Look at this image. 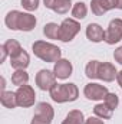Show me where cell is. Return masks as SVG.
Wrapping results in <instances>:
<instances>
[{
    "label": "cell",
    "mask_w": 122,
    "mask_h": 124,
    "mask_svg": "<svg viewBox=\"0 0 122 124\" xmlns=\"http://www.w3.org/2000/svg\"><path fill=\"white\" fill-rule=\"evenodd\" d=\"M29 63H30V56H29V54H27L25 49H23L19 55L10 58V65H12V68H14V69H26V68L29 66Z\"/></svg>",
    "instance_id": "obj_13"
},
{
    "label": "cell",
    "mask_w": 122,
    "mask_h": 124,
    "mask_svg": "<svg viewBox=\"0 0 122 124\" xmlns=\"http://www.w3.org/2000/svg\"><path fill=\"white\" fill-rule=\"evenodd\" d=\"M0 52H1V56H0V63H1V62L6 61V58L9 56V54H7V51H6L4 45H1V46H0Z\"/></svg>",
    "instance_id": "obj_30"
},
{
    "label": "cell",
    "mask_w": 122,
    "mask_h": 124,
    "mask_svg": "<svg viewBox=\"0 0 122 124\" xmlns=\"http://www.w3.org/2000/svg\"><path fill=\"white\" fill-rule=\"evenodd\" d=\"M27 82H29V74L25 69H16L12 74V84L13 85L22 87V85H26Z\"/></svg>",
    "instance_id": "obj_17"
},
{
    "label": "cell",
    "mask_w": 122,
    "mask_h": 124,
    "mask_svg": "<svg viewBox=\"0 0 122 124\" xmlns=\"http://www.w3.org/2000/svg\"><path fill=\"white\" fill-rule=\"evenodd\" d=\"M116 81H118V85L122 88V71L118 72V75H116Z\"/></svg>",
    "instance_id": "obj_32"
},
{
    "label": "cell",
    "mask_w": 122,
    "mask_h": 124,
    "mask_svg": "<svg viewBox=\"0 0 122 124\" xmlns=\"http://www.w3.org/2000/svg\"><path fill=\"white\" fill-rule=\"evenodd\" d=\"M0 102L3 107L6 108H16L17 107V95L16 93H12V91H3L0 95Z\"/></svg>",
    "instance_id": "obj_14"
},
{
    "label": "cell",
    "mask_w": 122,
    "mask_h": 124,
    "mask_svg": "<svg viewBox=\"0 0 122 124\" xmlns=\"http://www.w3.org/2000/svg\"><path fill=\"white\" fill-rule=\"evenodd\" d=\"M114 59L118 62V63L122 65V46H119V48L115 49V52H114Z\"/></svg>",
    "instance_id": "obj_29"
},
{
    "label": "cell",
    "mask_w": 122,
    "mask_h": 124,
    "mask_svg": "<svg viewBox=\"0 0 122 124\" xmlns=\"http://www.w3.org/2000/svg\"><path fill=\"white\" fill-rule=\"evenodd\" d=\"M32 51L36 58L42 59L43 62H50V63L58 62L62 56L61 48H58L53 43L45 42V40H36L32 45Z\"/></svg>",
    "instance_id": "obj_1"
},
{
    "label": "cell",
    "mask_w": 122,
    "mask_h": 124,
    "mask_svg": "<svg viewBox=\"0 0 122 124\" xmlns=\"http://www.w3.org/2000/svg\"><path fill=\"white\" fill-rule=\"evenodd\" d=\"M91 9L95 16H103L106 12L116 9V0H92Z\"/></svg>",
    "instance_id": "obj_8"
},
{
    "label": "cell",
    "mask_w": 122,
    "mask_h": 124,
    "mask_svg": "<svg viewBox=\"0 0 122 124\" xmlns=\"http://www.w3.org/2000/svg\"><path fill=\"white\" fill-rule=\"evenodd\" d=\"M43 3H45V6H46L47 9H50V10H52V6H53L55 0H43Z\"/></svg>",
    "instance_id": "obj_31"
},
{
    "label": "cell",
    "mask_w": 122,
    "mask_h": 124,
    "mask_svg": "<svg viewBox=\"0 0 122 124\" xmlns=\"http://www.w3.org/2000/svg\"><path fill=\"white\" fill-rule=\"evenodd\" d=\"M85 123V117L83 113L81 110H72L68 113V116L65 117V120L62 124H83Z\"/></svg>",
    "instance_id": "obj_16"
},
{
    "label": "cell",
    "mask_w": 122,
    "mask_h": 124,
    "mask_svg": "<svg viewBox=\"0 0 122 124\" xmlns=\"http://www.w3.org/2000/svg\"><path fill=\"white\" fill-rule=\"evenodd\" d=\"M19 16H20V12L19 10H12L6 15L4 17V23L6 26L10 29V31H17V20H19Z\"/></svg>",
    "instance_id": "obj_22"
},
{
    "label": "cell",
    "mask_w": 122,
    "mask_h": 124,
    "mask_svg": "<svg viewBox=\"0 0 122 124\" xmlns=\"http://www.w3.org/2000/svg\"><path fill=\"white\" fill-rule=\"evenodd\" d=\"M86 38L93 43H99L105 40V31L98 23H89L86 26Z\"/></svg>",
    "instance_id": "obj_11"
},
{
    "label": "cell",
    "mask_w": 122,
    "mask_h": 124,
    "mask_svg": "<svg viewBox=\"0 0 122 124\" xmlns=\"http://www.w3.org/2000/svg\"><path fill=\"white\" fill-rule=\"evenodd\" d=\"M59 31H61V25L58 23H46L43 26V33L47 39H59Z\"/></svg>",
    "instance_id": "obj_20"
},
{
    "label": "cell",
    "mask_w": 122,
    "mask_h": 124,
    "mask_svg": "<svg viewBox=\"0 0 122 124\" xmlns=\"http://www.w3.org/2000/svg\"><path fill=\"white\" fill-rule=\"evenodd\" d=\"M86 13H88V7H86L85 3L78 1V3L73 4V7H72V16L75 19H81L82 20V19L86 17Z\"/></svg>",
    "instance_id": "obj_24"
},
{
    "label": "cell",
    "mask_w": 122,
    "mask_h": 124,
    "mask_svg": "<svg viewBox=\"0 0 122 124\" xmlns=\"http://www.w3.org/2000/svg\"><path fill=\"white\" fill-rule=\"evenodd\" d=\"M17 95V105L19 107H23V108H29L32 105H34V101H36V93L34 90L32 88L30 85H22L17 88L16 91Z\"/></svg>",
    "instance_id": "obj_6"
},
{
    "label": "cell",
    "mask_w": 122,
    "mask_h": 124,
    "mask_svg": "<svg viewBox=\"0 0 122 124\" xmlns=\"http://www.w3.org/2000/svg\"><path fill=\"white\" fill-rule=\"evenodd\" d=\"M108 88L105 85L96 84V82H89L88 85H85L83 88V95L88 100H93V101H99V100H105V97L108 95Z\"/></svg>",
    "instance_id": "obj_7"
},
{
    "label": "cell",
    "mask_w": 122,
    "mask_h": 124,
    "mask_svg": "<svg viewBox=\"0 0 122 124\" xmlns=\"http://www.w3.org/2000/svg\"><path fill=\"white\" fill-rule=\"evenodd\" d=\"M81 31V25L75 19H65L61 23L59 31V40L62 42H70Z\"/></svg>",
    "instance_id": "obj_3"
},
{
    "label": "cell",
    "mask_w": 122,
    "mask_h": 124,
    "mask_svg": "<svg viewBox=\"0 0 122 124\" xmlns=\"http://www.w3.org/2000/svg\"><path fill=\"white\" fill-rule=\"evenodd\" d=\"M3 45H4V48H6V51H7V54H9V56H10V58H13V56H16V55H19V54L23 51L22 45H20L16 39H9V40H6Z\"/></svg>",
    "instance_id": "obj_19"
},
{
    "label": "cell",
    "mask_w": 122,
    "mask_h": 124,
    "mask_svg": "<svg viewBox=\"0 0 122 124\" xmlns=\"http://www.w3.org/2000/svg\"><path fill=\"white\" fill-rule=\"evenodd\" d=\"M39 1L40 0H22L20 3H22L23 9H26L27 12H34L39 7Z\"/></svg>",
    "instance_id": "obj_26"
},
{
    "label": "cell",
    "mask_w": 122,
    "mask_h": 124,
    "mask_svg": "<svg viewBox=\"0 0 122 124\" xmlns=\"http://www.w3.org/2000/svg\"><path fill=\"white\" fill-rule=\"evenodd\" d=\"M99 66L101 62L99 61H89L86 68H85V74L89 79H98V74H99Z\"/></svg>",
    "instance_id": "obj_23"
},
{
    "label": "cell",
    "mask_w": 122,
    "mask_h": 124,
    "mask_svg": "<svg viewBox=\"0 0 122 124\" xmlns=\"http://www.w3.org/2000/svg\"><path fill=\"white\" fill-rule=\"evenodd\" d=\"M34 114L36 116H42V117H46L49 120H53L55 117V111H53V107L47 102H39L36 105V110H34Z\"/></svg>",
    "instance_id": "obj_15"
},
{
    "label": "cell",
    "mask_w": 122,
    "mask_h": 124,
    "mask_svg": "<svg viewBox=\"0 0 122 124\" xmlns=\"http://www.w3.org/2000/svg\"><path fill=\"white\" fill-rule=\"evenodd\" d=\"M105 104L111 108V110H115L116 107H118V104H119V98H118V95L115 93H108V95L105 97Z\"/></svg>",
    "instance_id": "obj_25"
},
{
    "label": "cell",
    "mask_w": 122,
    "mask_h": 124,
    "mask_svg": "<svg viewBox=\"0 0 122 124\" xmlns=\"http://www.w3.org/2000/svg\"><path fill=\"white\" fill-rule=\"evenodd\" d=\"M37 20L32 13H23L20 12L19 20H17V31H23V32H30L34 29Z\"/></svg>",
    "instance_id": "obj_12"
},
{
    "label": "cell",
    "mask_w": 122,
    "mask_h": 124,
    "mask_svg": "<svg viewBox=\"0 0 122 124\" xmlns=\"http://www.w3.org/2000/svg\"><path fill=\"white\" fill-rule=\"evenodd\" d=\"M72 71H73V66L68 59H62L61 58L58 62H55L53 74L56 75L58 79H68L72 75Z\"/></svg>",
    "instance_id": "obj_9"
},
{
    "label": "cell",
    "mask_w": 122,
    "mask_h": 124,
    "mask_svg": "<svg viewBox=\"0 0 122 124\" xmlns=\"http://www.w3.org/2000/svg\"><path fill=\"white\" fill-rule=\"evenodd\" d=\"M72 4L73 3L70 0H55V3L52 6V10L55 13H58V15H65V13L69 12L70 7H73Z\"/></svg>",
    "instance_id": "obj_21"
},
{
    "label": "cell",
    "mask_w": 122,
    "mask_h": 124,
    "mask_svg": "<svg viewBox=\"0 0 122 124\" xmlns=\"http://www.w3.org/2000/svg\"><path fill=\"white\" fill-rule=\"evenodd\" d=\"M112 113H114V110H111L105 102H103V104H96V105L93 107V114H95L96 117L102 118V120H109V118H112Z\"/></svg>",
    "instance_id": "obj_18"
},
{
    "label": "cell",
    "mask_w": 122,
    "mask_h": 124,
    "mask_svg": "<svg viewBox=\"0 0 122 124\" xmlns=\"http://www.w3.org/2000/svg\"><path fill=\"white\" fill-rule=\"evenodd\" d=\"M116 75H118V71L111 62H101L98 79H102L103 82H112L116 78Z\"/></svg>",
    "instance_id": "obj_10"
},
{
    "label": "cell",
    "mask_w": 122,
    "mask_h": 124,
    "mask_svg": "<svg viewBox=\"0 0 122 124\" xmlns=\"http://www.w3.org/2000/svg\"><path fill=\"white\" fill-rule=\"evenodd\" d=\"M83 124H105L103 123V121H102V118H99V117H96V116H95V117H89V118H86V120H85V123Z\"/></svg>",
    "instance_id": "obj_28"
},
{
    "label": "cell",
    "mask_w": 122,
    "mask_h": 124,
    "mask_svg": "<svg viewBox=\"0 0 122 124\" xmlns=\"http://www.w3.org/2000/svg\"><path fill=\"white\" fill-rule=\"evenodd\" d=\"M49 93L50 98L58 104L76 101L79 97V90L75 84H56Z\"/></svg>",
    "instance_id": "obj_2"
},
{
    "label": "cell",
    "mask_w": 122,
    "mask_h": 124,
    "mask_svg": "<svg viewBox=\"0 0 122 124\" xmlns=\"http://www.w3.org/2000/svg\"><path fill=\"white\" fill-rule=\"evenodd\" d=\"M36 85L42 90V91H50L58 82H56V75L53 74V71L49 69H40L36 74Z\"/></svg>",
    "instance_id": "obj_5"
},
{
    "label": "cell",
    "mask_w": 122,
    "mask_h": 124,
    "mask_svg": "<svg viewBox=\"0 0 122 124\" xmlns=\"http://www.w3.org/2000/svg\"><path fill=\"white\" fill-rule=\"evenodd\" d=\"M122 40V19H112L105 31V42L108 45H115Z\"/></svg>",
    "instance_id": "obj_4"
},
{
    "label": "cell",
    "mask_w": 122,
    "mask_h": 124,
    "mask_svg": "<svg viewBox=\"0 0 122 124\" xmlns=\"http://www.w3.org/2000/svg\"><path fill=\"white\" fill-rule=\"evenodd\" d=\"M30 124H52V120L46 118V117H42V116H33Z\"/></svg>",
    "instance_id": "obj_27"
},
{
    "label": "cell",
    "mask_w": 122,
    "mask_h": 124,
    "mask_svg": "<svg viewBox=\"0 0 122 124\" xmlns=\"http://www.w3.org/2000/svg\"><path fill=\"white\" fill-rule=\"evenodd\" d=\"M116 9L122 10V0H116Z\"/></svg>",
    "instance_id": "obj_33"
}]
</instances>
